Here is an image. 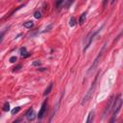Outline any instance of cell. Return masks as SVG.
<instances>
[{
	"label": "cell",
	"mask_w": 123,
	"mask_h": 123,
	"mask_svg": "<svg viewBox=\"0 0 123 123\" xmlns=\"http://www.w3.org/2000/svg\"><path fill=\"white\" fill-rule=\"evenodd\" d=\"M97 77H98V75H96V77L94 78V80H93V82H92V84H91V86H90V88H89V89L88 90V92H87V94L85 95V97L83 98V100H82V102H81V104L82 105H85L90 98H91V96H92V93H93V91H94V88H95V84H96V81H97Z\"/></svg>",
	"instance_id": "obj_1"
},
{
	"label": "cell",
	"mask_w": 123,
	"mask_h": 123,
	"mask_svg": "<svg viewBox=\"0 0 123 123\" xmlns=\"http://www.w3.org/2000/svg\"><path fill=\"white\" fill-rule=\"evenodd\" d=\"M121 106H122V99H121V96L119 95L118 98L115 100L114 105V107H113V116H114V118L112 119V122L114 121V117H115V115L118 114V112L120 111Z\"/></svg>",
	"instance_id": "obj_2"
},
{
	"label": "cell",
	"mask_w": 123,
	"mask_h": 123,
	"mask_svg": "<svg viewBox=\"0 0 123 123\" xmlns=\"http://www.w3.org/2000/svg\"><path fill=\"white\" fill-rule=\"evenodd\" d=\"M104 49H105V45L102 47V49H101V51L99 52V54H98V56L95 58V60L93 61V63H92V65H91V66L89 67V69H88V74H90L91 72H93L94 71V69L98 66V64H99V61H100V59H101V56H102V53H103V51H104Z\"/></svg>",
	"instance_id": "obj_3"
},
{
	"label": "cell",
	"mask_w": 123,
	"mask_h": 123,
	"mask_svg": "<svg viewBox=\"0 0 123 123\" xmlns=\"http://www.w3.org/2000/svg\"><path fill=\"white\" fill-rule=\"evenodd\" d=\"M101 29H102V27L99 29V30H97V31H95V32L94 33H91V34H89V36L86 39V44H85V47H84V52H86L87 50H88V48L89 47V45L91 44V42H92V40H93V39H94V37L100 32V31H101Z\"/></svg>",
	"instance_id": "obj_4"
},
{
	"label": "cell",
	"mask_w": 123,
	"mask_h": 123,
	"mask_svg": "<svg viewBox=\"0 0 123 123\" xmlns=\"http://www.w3.org/2000/svg\"><path fill=\"white\" fill-rule=\"evenodd\" d=\"M71 3H72V0H58L57 1V8L68 7Z\"/></svg>",
	"instance_id": "obj_5"
},
{
	"label": "cell",
	"mask_w": 123,
	"mask_h": 123,
	"mask_svg": "<svg viewBox=\"0 0 123 123\" xmlns=\"http://www.w3.org/2000/svg\"><path fill=\"white\" fill-rule=\"evenodd\" d=\"M46 107H47V101H44V102L42 103L41 107H40V110L39 114H38L39 119H41V118L43 117V115H44V114H45V111H46Z\"/></svg>",
	"instance_id": "obj_6"
},
{
	"label": "cell",
	"mask_w": 123,
	"mask_h": 123,
	"mask_svg": "<svg viewBox=\"0 0 123 123\" xmlns=\"http://www.w3.org/2000/svg\"><path fill=\"white\" fill-rule=\"evenodd\" d=\"M26 117H27V119L28 120H33L34 119V117H35V114H34V110L31 108V109H29L28 111H27V113H26Z\"/></svg>",
	"instance_id": "obj_7"
},
{
	"label": "cell",
	"mask_w": 123,
	"mask_h": 123,
	"mask_svg": "<svg viewBox=\"0 0 123 123\" xmlns=\"http://www.w3.org/2000/svg\"><path fill=\"white\" fill-rule=\"evenodd\" d=\"M112 104H113V98H111L110 101H109V103H108V105H107V107H106V109H105V112H104V115H106L107 113H109V111H110V109H111V107H112Z\"/></svg>",
	"instance_id": "obj_8"
},
{
	"label": "cell",
	"mask_w": 123,
	"mask_h": 123,
	"mask_svg": "<svg viewBox=\"0 0 123 123\" xmlns=\"http://www.w3.org/2000/svg\"><path fill=\"white\" fill-rule=\"evenodd\" d=\"M20 55H21L22 57H24V58H26V57L30 56V54L27 52V50H26V48H25V47H22V48L20 49Z\"/></svg>",
	"instance_id": "obj_9"
},
{
	"label": "cell",
	"mask_w": 123,
	"mask_h": 123,
	"mask_svg": "<svg viewBox=\"0 0 123 123\" xmlns=\"http://www.w3.org/2000/svg\"><path fill=\"white\" fill-rule=\"evenodd\" d=\"M93 117H94V112L91 111L89 114H88V119H87V123H89L93 120Z\"/></svg>",
	"instance_id": "obj_10"
},
{
	"label": "cell",
	"mask_w": 123,
	"mask_h": 123,
	"mask_svg": "<svg viewBox=\"0 0 123 123\" xmlns=\"http://www.w3.org/2000/svg\"><path fill=\"white\" fill-rule=\"evenodd\" d=\"M51 90H52V84H50L47 88H46V89L44 90V92H43V95L44 96H46V95H48L50 92H51Z\"/></svg>",
	"instance_id": "obj_11"
},
{
	"label": "cell",
	"mask_w": 123,
	"mask_h": 123,
	"mask_svg": "<svg viewBox=\"0 0 123 123\" xmlns=\"http://www.w3.org/2000/svg\"><path fill=\"white\" fill-rule=\"evenodd\" d=\"M23 26L25 27V28H27V29H31L33 26H34V22L33 21H27V22H25V23H23Z\"/></svg>",
	"instance_id": "obj_12"
},
{
	"label": "cell",
	"mask_w": 123,
	"mask_h": 123,
	"mask_svg": "<svg viewBox=\"0 0 123 123\" xmlns=\"http://www.w3.org/2000/svg\"><path fill=\"white\" fill-rule=\"evenodd\" d=\"M86 13H83L82 15H81V17H80V19H79V23L80 24H83L84 22H85V20H86Z\"/></svg>",
	"instance_id": "obj_13"
},
{
	"label": "cell",
	"mask_w": 123,
	"mask_h": 123,
	"mask_svg": "<svg viewBox=\"0 0 123 123\" xmlns=\"http://www.w3.org/2000/svg\"><path fill=\"white\" fill-rule=\"evenodd\" d=\"M3 110H4L5 112H9V111H10V104H9L8 102H6V103L4 104V107H3Z\"/></svg>",
	"instance_id": "obj_14"
},
{
	"label": "cell",
	"mask_w": 123,
	"mask_h": 123,
	"mask_svg": "<svg viewBox=\"0 0 123 123\" xmlns=\"http://www.w3.org/2000/svg\"><path fill=\"white\" fill-rule=\"evenodd\" d=\"M20 111V108L19 107H17V108H14V109L12 111V114H18V112Z\"/></svg>",
	"instance_id": "obj_15"
},
{
	"label": "cell",
	"mask_w": 123,
	"mask_h": 123,
	"mask_svg": "<svg viewBox=\"0 0 123 123\" xmlns=\"http://www.w3.org/2000/svg\"><path fill=\"white\" fill-rule=\"evenodd\" d=\"M34 17H35V18L39 19V18H41V14H40V12H36V13H34Z\"/></svg>",
	"instance_id": "obj_16"
},
{
	"label": "cell",
	"mask_w": 123,
	"mask_h": 123,
	"mask_svg": "<svg viewBox=\"0 0 123 123\" xmlns=\"http://www.w3.org/2000/svg\"><path fill=\"white\" fill-rule=\"evenodd\" d=\"M75 23H76V22H75V18H70V21H69V25H70L71 27H73V26L75 25Z\"/></svg>",
	"instance_id": "obj_17"
},
{
	"label": "cell",
	"mask_w": 123,
	"mask_h": 123,
	"mask_svg": "<svg viewBox=\"0 0 123 123\" xmlns=\"http://www.w3.org/2000/svg\"><path fill=\"white\" fill-rule=\"evenodd\" d=\"M40 65H41V62H40V61H34L33 62V66H39Z\"/></svg>",
	"instance_id": "obj_18"
},
{
	"label": "cell",
	"mask_w": 123,
	"mask_h": 123,
	"mask_svg": "<svg viewBox=\"0 0 123 123\" xmlns=\"http://www.w3.org/2000/svg\"><path fill=\"white\" fill-rule=\"evenodd\" d=\"M17 62V57L15 56H13L10 58V63H15Z\"/></svg>",
	"instance_id": "obj_19"
},
{
	"label": "cell",
	"mask_w": 123,
	"mask_h": 123,
	"mask_svg": "<svg viewBox=\"0 0 123 123\" xmlns=\"http://www.w3.org/2000/svg\"><path fill=\"white\" fill-rule=\"evenodd\" d=\"M4 35H5V31H4V32H2L1 34H0V44H1V42H2V40H3Z\"/></svg>",
	"instance_id": "obj_20"
},
{
	"label": "cell",
	"mask_w": 123,
	"mask_h": 123,
	"mask_svg": "<svg viewBox=\"0 0 123 123\" xmlns=\"http://www.w3.org/2000/svg\"><path fill=\"white\" fill-rule=\"evenodd\" d=\"M20 67H21V66H20V65H18L17 67H14V68H13V70H14V71H15V70H18V68H20Z\"/></svg>",
	"instance_id": "obj_21"
},
{
	"label": "cell",
	"mask_w": 123,
	"mask_h": 123,
	"mask_svg": "<svg viewBox=\"0 0 123 123\" xmlns=\"http://www.w3.org/2000/svg\"><path fill=\"white\" fill-rule=\"evenodd\" d=\"M107 1H108V0H104V1H103V4H104V5H106V3H107Z\"/></svg>",
	"instance_id": "obj_22"
},
{
	"label": "cell",
	"mask_w": 123,
	"mask_h": 123,
	"mask_svg": "<svg viewBox=\"0 0 123 123\" xmlns=\"http://www.w3.org/2000/svg\"><path fill=\"white\" fill-rule=\"evenodd\" d=\"M114 1H115V0H113V1H112V4H114Z\"/></svg>",
	"instance_id": "obj_23"
}]
</instances>
